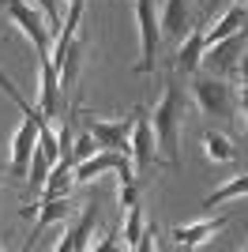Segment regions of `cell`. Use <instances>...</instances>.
<instances>
[{
  "mask_svg": "<svg viewBox=\"0 0 248 252\" xmlns=\"http://www.w3.org/2000/svg\"><path fill=\"white\" fill-rule=\"evenodd\" d=\"M185 91L177 79L165 83L162 102L155 105L151 113V125H155V139H158V162H165L169 169H181V125H185Z\"/></svg>",
  "mask_w": 248,
  "mask_h": 252,
  "instance_id": "cell-1",
  "label": "cell"
},
{
  "mask_svg": "<svg viewBox=\"0 0 248 252\" xmlns=\"http://www.w3.org/2000/svg\"><path fill=\"white\" fill-rule=\"evenodd\" d=\"M0 11H4L15 27H23V34L34 42V57H41V53L53 57V45H49L53 31H49V23H45V15H41V8L27 4V0H0Z\"/></svg>",
  "mask_w": 248,
  "mask_h": 252,
  "instance_id": "cell-2",
  "label": "cell"
},
{
  "mask_svg": "<svg viewBox=\"0 0 248 252\" xmlns=\"http://www.w3.org/2000/svg\"><path fill=\"white\" fill-rule=\"evenodd\" d=\"M135 19H139V64H135V72L151 75L158 64V49H162V23L155 15V0H135Z\"/></svg>",
  "mask_w": 248,
  "mask_h": 252,
  "instance_id": "cell-3",
  "label": "cell"
},
{
  "mask_svg": "<svg viewBox=\"0 0 248 252\" xmlns=\"http://www.w3.org/2000/svg\"><path fill=\"white\" fill-rule=\"evenodd\" d=\"M192 94L203 117H215V121H229L233 117V94H229V83L222 75H199L192 83Z\"/></svg>",
  "mask_w": 248,
  "mask_h": 252,
  "instance_id": "cell-4",
  "label": "cell"
},
{
  "mask_svg": "<svg viewBox=\"0 0 248 252\" xmlns=\"http://www.w3.org/2000/svg\"><path fill=\"white\" fill-rule=\"evenodd\" d=\"M83 128L98 139V147L105 151H128V139H132V128H135V109L128 117H117V121H105L98 113H83ZM132 155V151H128Z\"/></svg>",
  "mask_w": 248,
  "mask_h": 252,
  "instance_id": "cell-5",
  "label": "cell"
},
{
  "mask_svg": "<svg viewBox=\"0 0 248 252\" xmlns=\"http://www.w3.org/2000/svg\"><path fill=\"white\" fill-rule=\"evenodd\" d=\"M245 45H248V31H245V27H241L237 34L222 38V42L207 45V53H203V64H207V72H211V75H229L233 68H241Z\"/></svg>",
  "mask_w": 248,
  "mask_h": 252,
  "instance_id": "cell-6",
  "label": "cell"
},
{
  "mask_svg": "<svg viewBox=\"0 0 248 252\" xmlns=\"http://www.w3.org/2000/svg\"><path fill=\"white\" fill-rule=\"evenodd\" d=\"M128 151H132V158H135V166H139V169L158 166L155 125H151V113H147L143 105H135V128H132V139H128Z\"/></svg>",
  "mask_w": 248,
  "mask_h": 252,
  "instance_id": "cell-7",
  "label": "cell"
},
{
  "mask_svg": "<svg viewBox=\"0 0 248 252\" xmlns=\"http://www.w3.org/2000/svg\"><path fill=\"white\" fill-rule=\"evenodd\" d=\"M94 222H98V196H91V200L83 203L79 219L72 222V230H68L61 241H57V252H83V249H91Z\"/></svg>",
  "mask_w": 248,
  "mask_h": 252,
  "instance_id": "cell-8",
  "label": "cell"
},
{
  "mask_svg": "<svg viewBox=\"0 0 248 252\" xmlns=\"http://www.w3.org/2000/svg\"><path fill=\"white\" fill-rule=\"evenodd\" d=\"M203 53H207V31H203V23H199V27H188V34L181 38V49H177V72L192 75L196 68H203Z\"/></svg>",
  "mask_w": 248,
  "mask_h": 252,
  "instance_id": "cell-9",
  "label": "cell"
},
{
  "mask_svg": "<svg viewBox=\"0 0 248 252\" xmlns=\"http://www.w3.org/2000/svg\"><path fill=\"white\" fill-rule=\"evenodd\" d=\"M226 222H229V219L222 215V219H203V222H188V226H173V230H169V237H173L177 249H196V245H203L207 237H215Z\"/></svg>",
  "mask_w": 248,
  "mask_h": 252,
  "instance_id": "cell-10",
  "label": "cell"
},
{
  "mask_svg": "<svg viewBox=\"0 0 248 252\" xmlns=\"http://www.w3.org/2000/svg\"><path fill=\"white\" fill-rule=\"evenodd\" d=\"M121 155H128V151H98V155L83 158V162H75V185H91V181H98L102 173H113L117 162H121Z\"/></svg>",
  "mask_w": 248,
  "mask_h": 252,
  "instance_id": "cell-11",
  "label": "cell"
},
{
  "mask_svg": "<svg viewBox=\"0 0 248 252\" xmlns=\"http://www.w3.org/2000/svg\"><path fill=\"white\" fill-rule=\"evenodd\" d=\"M121 226H124V249H135V252H147L151 249V233H147V219H143V207L132 203L128 211H121Z\"/></svg>",
  "mask_w": 248,
  "mask_h": 252,
  "instance_id": "cell-12",
  "label": "cell"
},
{
  "mask_svg": "<svg viewBox=\"0 0 248 252\" xmlns=\"http://www.w3.org/2000/svg\"><path fill=\"white\" fill-rule=\"evenodd\" d=\"M72 219V200L68 196H49V200L38 203V222H34V233H41L53 222H68Z\"/></svg>",
  "mask_w": 248,
  "mask_h": 252,
  "instance_id": "cell-13",
  "label": "cell"
},
{
  "mask_svg": "<svg viewBox=\"0 0 248 252\" xmlns=\"http://www.w3.org/2000/svg\"><path fill=\"white\" fill-rule=\"evenodd\" d=\"M75 185V166L72 162H57V166L49 169V177H45V189H41V200H49V196H68Z\"/></svg>",
  "mask_w": 248,
  "mask_h": 252,
  "instance_id": "cell-14",
  "label": "cell"
},
{
  "mask_svg": "<svg viewBox=\"0 0 248 252\" xmlns=\"http://www.w3.org/2000/svg\"><path fill=\"white\" fill-rule=\"evenodd\" d=\"M241 27H248V11H245V4H233V8L207 31V45H215V42H222V38H229V34H237Z\"/></svg>",
  "mask_w": 248,
  "mask_h": 252,
  "instance_id": "cell-15",
  "label": "cell"
},
{
  "mask_svg": "<svg viewBox=\"0 0 248 252\" xmlns=\"http://www.w3.org/2000/svg\"><path fill=\"white\" fill-rule=\"evenodd\" d=\"M158 23H162V34L185 38L188 34V0H165V11Z\"/></svg>",
  "mask_w": 248,
  "mask_h": 252,
  "instance_id": "cell-16",
  "label": "cell"
},
{
  "mask_svg": "<svg viewBox=\"0 0 248 252\" xmlns=\"http://www.w3.org/2000/svg\"><path fill=\"white\" fill-rule=\"evenodd\" d=\"M203 155L211 158V162H233V158H237V147H233L222 132L207 128V132H203Z\"/></svg>",
  "mask_w": 248,
  "mask_h": 252,
  "instance_id": "cell-17",
  "label": "cell"
},
{
  "mask_svg": "<svg viewBox=\"0 0 248 252\" xmlns=\"http://www.w3.org/2000/svg\"><path fill=\"white\" fill-rule=\"evenodd\" d=\"M49 155L41 147H34V158H31V173H27V189H31V196H41V189H45V177H49Z\"/></svg>",
  "mask_w": 248,
  "mask_h": 252,
  "instance_id": "cell-18",
  "label": "cell"
},
{
  "mask_svg": "<svg viewBox=\"0 0 248 252\" xmlns=\"http://www.w3.org/2000/svg\"><path fill=\"white\" fill-rule=\"evenodd\" d=\"M248 192V173H241V177H233V181H226L222 189H215L211 196L203 200V207H218V203H226V200H237V196H245Z\"/></svg>",
  "mask_w": 248,
  "mask_h": 252,
  "instance_id": "cell-19",
  "label": "cell"
},
{
  "mask_svg": "<svg viewBox=\"0 0 248 252\" xmlns=\"http://www.w3.org/2000/svg\"><path fill=\"white\" fill-rule=\"evenodd\" d=\"M94 151H102V147H98V139H94L91 132H83L79 139H72V155H68V158H72V162H83V158H91Z\"/></svg>",
  "mask_w": 248,
  "mask_h": 252,
  "instance_id": "cell-20",
  "label": "cell"
},
{
  "mask_svg": "<svg viewBox=\"0 0 248 252\" xmlns=\"http://www.w3.org/2000/svg\"><path fill=\"white\" fill-rule=\"evenodd\" d=\"M38 8H41V15H45V23H49V31H53V34H61V27H64L61 0H38Z\"/></svg>",
  "mask_w": 248,
  "mask_h": 252,
  "instance_id": "cell-21",
  "label": "cell"
},
{
  "mask_svg": "<svg viewBox=\"0 0 248 252\" xmlns=\"http://www.w3.org/2000/svg\"><path fill=\"white\" fill-rule=\"evenodd\" d=\"M121 233H124V226H121V222H117L113 230H109V233H105V237H102V241L94 245V252H109V249H121Z\"/></svg>",
  "mask_w": 248,
  "mask_h": 252,
  "instance_id": "cell-22",
  "label": "cell"
},
{
  "mask_svg": "<svg viewBox=\"0 0 248 252\" xmlns=\"http://www.w3.org/2000/svg\"><path fill=\"white\" fill-rule=\"evenodd\" d=\"M241 113H245V136H248V61H241Z\"/></svg>",
  "mask_w": 248,
  "mask_h": 252,
  "instance_id": "cell-23",
  "label": "cell"
},
{
  "mask_svg": "<svg viewBox=\"0 0 248 252\" xmlns=\"http://www.w3.org/2000/svg\"><path fill=\"white\" fill-rule=\"evenodd\" d=\"M245 252H248V245H245Z\"/></svg>",
  "mask_w": 248,
  "mask_h": 252,
  "instance_id": "cell-24",
  "label": "cell"
},
{
  "mask_svg": "<svg viewBox=\"0 0 248 252\" xmlns=\"http://www.w3.org/2000/svg\"><path fill=\"white\" fill-rule=\"evenodd\" d=\"M68 4H72V0H68Z\"/></svg>",
  "mask_w": 248,
  "mask_h": 252,
  "instance_id": "cell-25",
  "label": "cell"
}]
</instances>
